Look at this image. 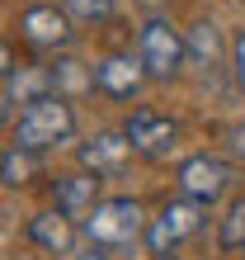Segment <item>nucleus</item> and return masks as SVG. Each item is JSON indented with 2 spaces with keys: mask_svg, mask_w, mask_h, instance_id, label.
I'll return each instance as SVG.
<instances>
[{
  "mask_svg": "<svg viewBox=\"0 0 245 260\" xmlns=\"http://www.w3.org/2000/svg\"><path fill=\"white\" fill-rule=\"evenodd\" d=\"M71 133H75V109H71V100H66V95H48V100L24 104L19 123H14V147L43 156V151L71 142Z\"/></svg>",
  "mask_w": 245,
  "mask_h": 260,
  "instance_id": "1",
  "label": "nucleus"
},
{
  "mask_svg": "<svg viewBox=\"0 0 245 260\" xmlns=\"http://www.w3.org/2000/svg\"><path fill=\"white\" fill-rule=\"evenodd\" d=\"M80 232L95 241V246H132V241L146 232L142 204H137V199H128V194L99 199V204L90 208V218L80 222Z\"/></svg>",
  "mask_w": 245,
  "mask_h": 260,
  "instance_id": "2",
  "label": "nucleus"
},
{
  "mask_svg": "<svg viewBox=\"0 0 245 260\" xmlns=\"http://www.w3.org/2000/svg\"><path fill=\"white\" fill-rule=\"evenodd\" d=\"M184 57H189V43L170 19H151L137 34V62H142L146 81H175L184 71Z\"/></svg>",
  "mask_w": 245,
  "mask_h": 260,
  "instance_id": "3",
  "label": "nucleus"
},
{
  "mask_svg": "<svg viewBox=\"0 0 245 260\" xmlns=\"http://www.w3.org/2000/svg\"><path fill=\"white\" fill-rule=\"evenodd\" d=\"M236 185V166L217 156V151H193V156L179 161V189L184 199H193V204H217V199H226V189Z\"/></svg>",
  "mask_w": 245,
  "mask_h": 260,
  "instance_id": "4",
  "label": "nucleus"
},
{
  "mask_svg": "<svg viewBox=\"0 0 245 260\" xmlns=\"http://www.w3.org/2000/svg\"><path fill=\"white\" fill-rule=\"evenodd\" d=\"M203 204H193V199H170V204H160V213L146 222V251L151 255H170L179 241H189L198 227H203Z\"/></svg>",
  "mask_w": 245,
  "mask_h": 260,
  "instance_id": "5",
  "label": "nucleus"
},
{
  "mask_svg": "<svg viewBox=\"0 0 245 260\" xmlns=\"http://www.w3.org/2000/svg\"><path fill=\"white\" fill-rule=\"evenodd\" d=\"M123 137L132 142L137 156H146V161H170L175 151H179V123L170 114H160V109H132V118L123 123Z\"/></svg>",
  "mask_w": 245,
  "mask_h": 260,
  "instance_id": "6",
  "label": "nucleus"
},
{
  "mask_svg": "<svg viewBox=\"0 0 245 260\" xmlns=\"http://www.w3.org/2000/svg\"><path fill=\"white\" fill-rule=\"evenodd\" d=\"M19 34H24L28 48H38V52H57V48H71L75 43L71 14L61 5H28L19 14Z\"/></svg>",
  "mask_w": 245,
  "mask_h": 260,
  "instance_id": "7",
  "label": "nucleus"
},
{
  "mask_svg": "<svg viewBox=\"0 0 245 260\" xmlns=\"http://www.w3.org/2000/svg\"><path fill=\"white\" fill-rule=\"evenodd\" d=\"M146 85V71L137 62V52H109L104 62H95V90L109 100H132Z\"/></svg>",
  "mask_w": 245,
  "mask_h": 260,
  "instance_id": "8",
  "label": "nucleus"
},
{
  "mask_svg": "<svg viewBox=\"0 0 245 260\" xmlns=\"http://www.w3.org/2000/svg\"><path fill=\"white\" fill-rule=\"evenodd\" d=\"M128 161H132V142L123 137V128L113 133H95L90 142H80V166L90 175H123L128 171Z\"/></svg>",
  "mask_w": 245,
  "mask_h": 260,
  "instance_id": "9",
  "label": "nucleus"
},
{
  "mask_svg": "<svg viewBox=\"0 0 245 260\" xmlns=\"http://www.w3.org/2000/svg\"><path fill=\"white\" fill-rule=\"evenodd\" d=\"M52 204L57 213H66V218H90V208L99 204V175L90 171H75V175H57L52 180Z\"/></svg>",
  "mask_w": 245,
  "mask_h": 260,
  "instance_id": "10",
  "label": "nucleus"
},
{
  "mask_svg": "<svg viewBox=\"0 0 245 260\" xmlns=\"http://www.w3.org/2000/svg\"><path fill=\"white\" fill-rule=\"evenodd\" d=\"M28 241H33L38 251H48V255H71V246H75V222L66 218V213H57V208L33 213V218H28Z\"/></svg>",
  "mask_w": 245,
  "mask_h": 260,
  "instance_id": "11",
  "label": "nucleus"
},
{
  "mask_svg": "<svg viewBox=\"0 0 245 260\" xmlns=\"http://www.w3.org/2000/svg\"><path fill=\"white\" fill-rule=\"evenodd\" d=\"M57 95V81H52V67H14L10 71V100L19 104H33V100H48Z\"/></svg>",
  "mask_w": 245,
  "mask_h": 260,
  "instance_id": "12",
  "label": "nucleus"
},
{
  "mask_svg": "<svg viewBox=\"0 0 245 260\" xmlns=\"http://www.w3.org/2000/svg\"><path fill=\"white\" fill-rule=\"evenodd\" d=\"M184 43H189V57L198 67H217L222 62V28L212 19H198L189 34H184Z\"/></svg>",
  "mask_w": 245,
  "mask_h": 260,
  "instance_id": "13",
  "label": "nucleus"
},
{
  "mask_svg": "<svg viewBox=\"0 0 245 260\" xmlns=\"http://www.w3.org/2000/svg\"><path fill=\"white\" fill-rule=\"evenodd\" d=\"M52 81H57V95H66V90H90L95 85V67L85 71V62L66 57V62H52Z\"/></svg>",
  "mask_w": 245,
  "mask_h": 260,
  "instance_id": "14",
  "label": "nucleus"
},
{
  "mask_svg": "<svg viewBox=\"0 0 245 260\" xmlns=\"http://www.w3.org/2000/svg\"><path fill=\"white\" fill-rule=\"evenodd\" d=\"M61 10H66L71 19H80V24H109L118 0H61Z\"/></svg>",
  "mask_w": 245,
  "mask_h": 260,
  "instance_id": "15",
  "label": "nucleus"
},
{
  "mask_svg": "<svg viewBox=\"0 0 245 260\" xmlns=\"http://www.w3.org/2000/svg\"><path fill=\"white\" fill-rule=\"evenodd\" d=\"M33 171H38V156H33V151H19V147H14V151H5V166H0V180L19 189V185H28V180H33Z\"/></svg>",
  "mask_w": 245,
  "mask_h": 260,
  "instance_id": "16",
  "label": "nucleus"
},
{
  "mask_svg": "<svg viewBox=\"0 0 245 260\" xmlns=\"http://www.w3.org/2000/svg\"><path fill=\"white\" fill-rule=\"evenodd\" d=\"M217 246H222V251H245V199H240V204H231V213L222 218Z\"/></svg>",
  "mask_w": 245,
  "mask_h": 260,
  "instance_id": "17",
  "label": "nucleus"
},
{
  "mask_svg": "<svg viewBox=\"0 0 245 260\" xmlns=\"http://www.w3.org/2000/svg\"><path fill=\"white\" fill-rule=\"evenodd\" d=\"M231 62H236V81L245 85V28L236 34V43H231Z\"/></svg>",
  "mask_w": 245,
  "mask_h": 260,
  "instance_id": "18",
  "label": "nucleus"
},
{
  "mask_svg": "<svg viewBox=\"0 0 245 260\" xmlns=\"http://www.w3.org/2000/svg\"><path fill=\"white\" fill-rule=\"evenodd\" d=\"M226 142H231V156H236V161H245V118H240L231 133H226Z\"/></svg>",
  "mask_w": 245,
  "mask_h": 260,
  "instance_id": "19",
  "label": "nucleus"
},
{
  "mask_svg": "<svg viewBox=\"0 0 245 260\" xmlns=\"http://www.w3.org/2000/svg\"><path fill=\"white\" fill-rule=\"evenodd\" d=\"M14 71V57H10V43L0 38V76H10Z\"/></svg>",
  "mask_w": 245,
  "mask_h": 260,
  "instance_id": "20",
  "label": "nucleus"
},
{
  "mask_svg": "<svg viewBox=\"0 0 245 260\" xmlns=\"http://www.w3.org/2000/svg\"><path fill=\"white\" fill-rule=\"evenodd\" d=\"M5 118H10V95L0 90V123H5Z\"/></svg>",
  "mask_w": 245,
  "mask_h": 260,
  "instance_id": "21",
  "label": "nucleus"
},
{
  "mask_svg": "<svg viewBox=\"0 0 245 260\" xmlns=\"http://www.w3.org/2000/svg\"><path fill=\"white\" fill-rule=\"evenodd\" d=\"M75 260H109V255H99V251H90V255H75Z\"/></svg>",
  "mask_w": 245,
  "mask_h": 260,
  "instance_id": "22",
  "label": "nucleus"
},
{
  "mask_svg": "<svg viewBox=\"0 0 245 260\" xmlns=\"http://www.w3.org/2000/svg\"><path fill=\"white\" fill-rule=\"evenodd\" d=\"M156 260H179V255H156Z\"/></svg>",
  "mask_w": 245,
  "mask_h": 260,
  "instance_id": "23",
  "label": "nucleus"
},
{
  "mask_svg": "<svg viewBox=\"0 0 245 260\" xmlns=\"http://www.w3.org/2000/svg\"><path fill=\"white\" fill-rule=\"evenodd\" d=\"M0 166H5V151H0Z\"/></svg>",
  "mask_w": 245,
  "mask_h": 260,
  "instance_id": "24",
  "label": "nucleus"
},
{
  "mask_svg": "<svg viewBox=\"0 0 245 260\" xmlns=\"http://www.w3.org/2000/svg\"><path fill=\"white\" fill-rule=\"evenodd\" d=\"M240 260H245V251H240Z\"/></svg>",
  "mask_w": 245,
  "mask_h": 260,
  "instance_id": "25",
  "label": "nucleus"
}]
</instances>
